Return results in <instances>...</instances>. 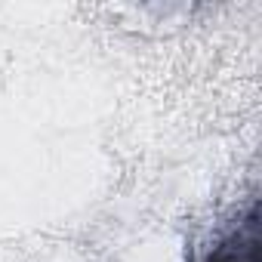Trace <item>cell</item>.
Returning a JSON list of instances; mask_svg holds the SVG:
<instances>
[{"label":"cell","mask_w":262,"mask_h":262,"mask_svg":"<svg viewBox=\"0 0 262 262\" xmlns=\"http://www.w3.org/2000/svg\"><path fill=\"white\" fill-rule=\"evenodd\" d=\"M204 262H262V234H259V210L253 207L244 225L222 241Z\"/></svg>","instance_id":"obj_1"}]
</instances>
